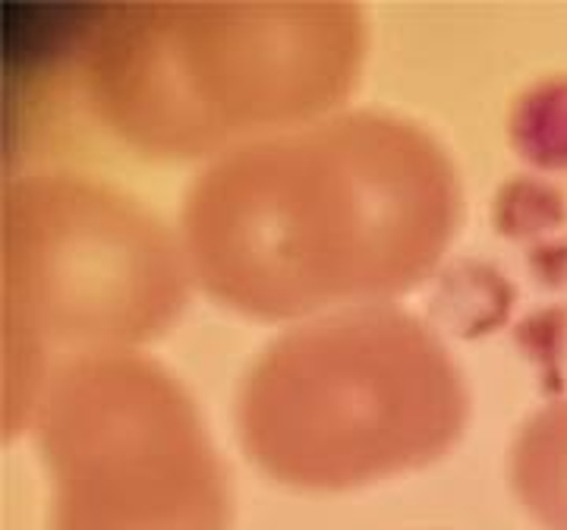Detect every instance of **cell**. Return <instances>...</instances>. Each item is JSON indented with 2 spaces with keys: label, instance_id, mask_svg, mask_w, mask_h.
Instances as JSON below:
<instances>
[{
  "label": "cell",
  "instance_id": "cell-1",
  "mask_svg": "<svg viewBox=\"0 0 567 530\" xmlns=\"http://www.w3.org/2000/svg\"><path fill=\"white\" fill-rule=\"evenodd\" d=\"M461 181L423 126L388 111L328 118L240 145L181 208L193 282L252 319L385 304L439 268Z\"/></svg>",
  "mask_w": 567,
  "mask_h": 530
},
{
  "label": "cell",
  "instance_id": "cell-2",
  "mask_svg": "<svg viewBox=\"0 0 567 530\" xmlns=\"http://www.w3.org/2000/svg\"><path fill=\"white\" fill-rule=\"evenodd\" d=\"M369 29L353 3H130L92 26L82 85L95 118L152 159H221L334 114Z\"/></svg>",
  "mask_w": 567,
  "mask_h": 530
},
{
  "label": "cell",
  "instance_id": "cell-3",
  "mask_svg": "<svg viewBox=\"0 0 567 530\" xmlns=\"http://www.w3.org/2000/svg\"><path fill=\"white\" fill-rule=\"evenodd\" d=\"M470 395L442 338L404 309L350 306L284 332L249 367L240 446L284 487L357 490L445 458Z\"/></svg>",
  "mask_w": 567,
  "mask_h": 530
},
{
  "label": "cell",
  "instance_id": "cell-4",
  "mask_svg": "<svg viewBox=\"0 0 567 530\" xmlns=\"http://www.w3.org/2000/svg\"><path fill=\"white\" fill-rule=\"evenodd\" d=\"M189 285L181 237L121 190L73 174L10 181L0 205L10 420L29 424L48 373L63 360L164 335Z\"/></svg>",
  "mask_w": 567,
  "mask_h": 530
},
{
  "label": "cell",
  "instance_id": "cell-5",
  "mask_svg": "<svg viewBox=\"0 0 567 530\" xmlns=\"http://www.w3.org/2000/svg\"><path fill=\"white\" fill-rule=\"evenodd\" d=\"M51 473V530H230V487L189 391L107 350L48 373L29 414Z\"/></svg>",
  "mask_w": 567,
  "mask_h": 530
},
{
  "label": "cell",
  "instance_id": "cell-6",
  "mask_svg": "<svg viewBox=\"0 0 567 530\" xmlns=\"http://www.w3.org/2000/svg\"><path fill=\"white\" fill-rule=\"evenodd\" d=\"M511 487L546 530H567V398L533 414L514 439Z\"/></svg>",
  "mask_w": 567,
  "mask_h": 530
}]
</instances>
